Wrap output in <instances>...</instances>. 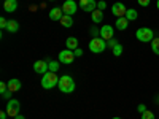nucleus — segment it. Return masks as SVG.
I'll list each match as a JSON object with an SVG mask.
<instances>
[{
  "label": "nucleus",
  "mask_w": 159,
  "mask_h": 119,
  "mask_svg": "<svg viewBox=\"0 0 159 119\" xmlns=\"http://www.w3.org/2000/svg\"><path fill=\"white\" fill-rule=\"evenodd\" d=\"M59 90L64 92V94H70V92L75 90V81L70 75H62L59 78V84H57Z\"/></svg>",
  "instance_id": "nucleus-1"
},
{
  "label": "nucleus",
  "mask_w": 159,
  "mask_h": 119,
  "mask_svg": "<svg viewBox=\"0 0 159 119\" xmlns=\"http://www.w3.org/2000/svg\"><path fill=\"white\" fill-rule=\"evenodd\" d=\"M107 40H103L102 37H94L89 42V51L94 52V54H100V52H103L105 49H107Z\"/></svg>",
  "instance_id": "nucleus-2"
},
{
  "label": "nucleus",
  "mask_w": 159,
  "mask_h": 119,
  "mask_svg": "<svg viewBox=\"0 0 159 119\" xmlns=\"http://www.w3.org/2000/svg\"><path fill=\"white\" fill-rule=\"evenodd\" d=\"M59 84V78H57V75L54 73V72H48V73H45L43 75V78H42V87L43 89H52V87H56Z\"/></svg>",
  "instance_id": "nucleus-3"
},
{
  "label": "nucleus",
  "mask_w": 159,
  "mask_h": 119,
  "mask_svg": "<svg viewBox=\"0 0 159 119\" xmlns=\"http://www.w3.org/2000/svg\"><path fill=\"white\" fill-rule=\"evenodd\" d=\"M135 37H137L139 42H142V43H151L153 38H154V32L150 27H140V29H137Z\"/></svg>",
  "instance_id": "nucleus-4"
},
{
  "label": "nucleus",
  "mask_w": 159,
  "mask_h": 119,
  "mask_svg": "<svg viewBox=\"0 0 159 119\" xmlns=\"http://www.w3.org/2000/svg\"><path fill=\"white\" fill-rule=\"evenodd\" d=\"M19 111H21V103H19L18 99H11V100L7 102V113H8L10 117L18 116Z\"/></svg>",
  "instance_id": "nucleus-5"
},
{
  "label": "nucleus",
  "mask_w": 159,
  "mask_h": 119,
  "mask_svg": "<svg viewBox=\"0 0 159 119\" xmlns=\"http://www.w3.org/2000/svg\"><path fill=\"white\" fill-rule=\"evenodd\" d=\"M75 52L72 51V49H62L61 52H59V62L61 64H65V65H69V64H72L73 60H75Z\"/></svg>",
  "instance_id": "nucleus-6"
},
{
  "label": "nucleus",
  "mask_w": 159,
  "mask_h": 119,
  "mask_svg": "<svg viewBox=\"0 0 159 119\" xmlns=\"http://www.w3.org/2000/svg\"><path fill=\"white\" fill-rule=\"evenodd\" d=\"M78 10V3L75 2V0H65V2L62 3V11L64 15H69V16H73L75 13Z\"/></svg>",
  "instance_id": "nucleus-7"
},
{
  "label": "nucleus",
  "mask_w": 159,
  "mask_h": 119,
  "mask_svg": "<svg viewBox=\"0 0 159 119\" xmlns=\"http://www.w3.org/2000/svg\"><path fill=\"white\" fill-rule=\"evenodd\" d=\"M126 11H127V8H126L124 3H121V2H116V3L111 5V15L116 16V18H123V16H126Z\"/></svg>",
  "instance_id": "nucleus-8"
},
{
  "label": "nucleus",
  "mask_w": 159,
  "mask_h": 119,
  "mask_svg": "<svg viewBox=\"0 0 159 119\" xmlns=\"http://www.w3.org/2000/svg\"><path fill=\"white\" fill-rule=\"evenodd\" d=\"M80 8H81L84 13H92L97 8V2L96 0H80Z\"/></svg>",
  "instance_id": "nucleus-9"
},
{
  "label": "nucleus",
  "mask_w": 159,
  "mask_h": 119,
  "mask_svg": "<svg viewBox=\"0 0 159 119\" xmlns=\"http://www.w3.org/2000/svg\"><path fill=\"white\" fill-rule=\"evenodd\" d=\"M100 37L103 38V40H111V38H115V29L111 27L110 24H103L102 27H100Z\"/></svg>",
  "instance_id": "nucleus-10"
},
{
  "label": "nucleus",
  "mask_w": 159,
  "mask_h": 119,
  "mask_svg": "<svg viewBox=\"0 0 159 119\" xmlns=\"http://www.w3.org/2000/svg\"><path fill=\"white\" fill-rule=\"evenodd\" d=\"M34 70H35V73H42V75L48 73V72H49V70H48V62H46V60H35Z\"/></svg>",
  "instance_id": "nucleus-11"
},
{
  "label": "nucleus",
  "mask_w": 159,
  "mask_h": 119,
  "mask_svg": "<svg viewBox=\"0 0 159 119\" xmlns=\"http://www.w3.org/2000/svg\"><path fill=\"white\" fill-rule=\"evenodd\" d=\"M48 16H49L51 21H61L62 16H64V11H62L61 7H56V8L49 10V15H48Z\"/></svg>",
  "instance_id": "nucleus-12"
},
{
  "label": "nucleus",
  "mask_w": 159,
  "mask_h": 119,
  "mask_svg": "<svg viewBox=\"0 0 159 119\" xmlns=\"http://www.w3.org/2000/svg\"><path fill=\"white\" fill-rule=\"evenodd\" d=\"M18 8V0H5L3 2V10L7 13H15Z\"/></svg>",
  "instance_id": "nucleus-13"
},
{
  "label": "nucleus",
  "mask_w": 159,
  "mask_h": 119,
  "mask_svg": "<svg viewBox=\"0 0 159 119\" xmlns=\"http://www.w3.org/2000/svg\"><path fill=\"white\" fill-rule=\"evenodd\" d=\"M7 84H8V89H10L11 92H18V90H21V87H22V83L19 81L18 78L10 79V81H8Z\"/></svg>",
  "instance_id": "nucleus-14"
},
{
  "label": "nucleus",
  "mask_w": 159,
  "mask_h": 119,
  "mask_svg": "<svg viewBox=\"0 0 159 119\" xmlns=\"http://www.w3.org/2000/svg\"><path fill=\"white\" fill-rule=\"evenodd\" d=\"M115 27H116L118 30H126V29L129 27V21H127V18H126V16L118 18L116 22H115Z\"/></svg>",
  "instance_id": "nucleus-15"
},
{
  "label": "nucleus",
  "mask_w": 159,
  "mask_h": 119,
  "mask_svg": "<svg viewBox=\"0 0 159 119\" xmlns=\"http://www.w3.org/2000/svg\"><path fill=\"white\" fill-rule=\"evenodd\" d=\"M59 22H61L62 27H65V29H70V27H73V16L64 15V16H62V19H61Z\"/></svg>",
  "instance_id": "nucleus-16"
},
{
  "label": "nucleus",
  "mask_w": 159,
  "mask_h": 119,
  "mask_svg": "<svg viewBox=\"0 0 159 119\" xmlns=\"http://www.w3.org/2000/svg\"><path fill=\"white\" fill-rule=\"evenodd\" d=\"M91 18H92V22H96V24L102 22V21H103V11L99 10V8H96L94 11L91 13Z\"/></svg>",
  "instance_id": "nucleus-17"
},
{
  "label": "nucleus",
  "mask_w": 159,
  "mask_h": 119,
  "mask_svg": "<svg viewBox=\"0 0 159 119\" xmlns=\"http://www.w3.org/2000/svg\"><path fill=\"white\" fill-rule=\"evenodd\" d=\"M7 30H8L10 33H16V32L19 30V22L15 21V19H10V21H8V25H7Z\"/></svg>",
  "instance_id": "nucleus-18"
},
{
  "label": "nucleus",
  "mask_w": 159,
  "mask_h": 119,
  "mask_svg": "<svg viewBox=\"0 0 159 119\" xmlns=\"http://www.w3.org/2000/svg\"><path fill=\"white\" fill-rule=\"evenodd\" d=\"M65 46H67V49L75 51V49L78 48V38H75V37H69L67 40H65Z\"/></svg>",
  "instance_id": "nucleus-19"
},
{
  "label": "nucleus",
  "mask_w": 159,
  "mask_h": 119,
  "mask_svg": "<svg viewBox=\"0 0 159 119\" xmlns=\"http://www.w3.org/2000/svg\"><path fill=\"white\" fill-rule=\"evenodd\" d=\"M126 18H127V21H129V22L135 21V19L139 18L137 10H134V8H127V11H126Z\"/></svg>",
  "instance_id": "nucleus-20"
},
{
  "label": "nucleus",
  "mask_w": 159,
  "mask_h": 119,
  "mask_svg": "<svg viewBox=\"0 0 159 119\" xmlns=\"http://www.w3.org/2000/svg\"><path fill=\"white\" fill-rule=\"evenodd\" d=\"M59 65H61V62H59V60H51V59H48V70H49V72L57 73Z\"/></svg>",
  "instance_id": "nucleus-21"
},
{
  "label": "nucleus",
  "mask_w": 159,
  "mask_h": 119,
  "mask_svg": "<svg viewBox=\"0 0 159 119\" xmlns=\"http://www.w3.org/2000/svg\"><path fill=\"white\" fill-rule=\"evenodd\" d=\"M151 51L154 52L156 56H159V37H154L151 42Z\"/></svg>",
  "instance_id": "nucleus-22"
},
{
  "label": "nucleus",
  "mask_w": 159,
  "mask_h": 119,
  "mask_svg": "<svg viewBox=\"0 0 159 119\" xmlns=\"http://www.w3.org/2000/svg\"><path fill=\"white\" fill-rule=\"evenodd\" d=\"M123 49H124V46L121 45V43H118L113 49H111V52H113V56H116V57H119V56H121L123 54Z\"/></svg>",
  "instance_id": "nucleus-23"
},
{
  "label": "nucleus",
  "mask_w": 159,
  "mask_h": 119,
  "mask_svg": "<svg viewBox=\"0 0 159 119\" xmlns=\"http://www.w3.org/2000/svg\"><path fill=\"white\" fill-rule=\"evenodd\" d=\"M142 119H156V116H154V113H153V111L147 110L145 113H142Z\"/></svg>",
  "instance_id": "nucleus-24"
},
{
  "label": "nucleus",
  "mask_w": 159,
  "mask_h": 119,
  "mask_svg": "<svg viewBox=\"0 0 159 119\" xmlns=\"http://www.w3.org/2000/svg\"><path fill=\"white\" fill-rule=\"evenodd\" d=\"M11 94H13V92H11L10 89H7V90H3L0 95H2V99H5V100L8 102V100H11V99H13V97H11Z\"/></svg>",
  "instance_id": "nucleus-25"
},
{
  "label": "nucleus",
  "mask_w": 159,
  "mask_h": 119,
  "mask_svg": "<svg viewBox=\"0 0 159 119\" xmlns=\"http://www.w3.org/2000/svg\"><path fill=\"white\" fill-rule=\"evenodd\" d=\"M116 45H118V40H116V38H111V40H108V42H107V46H108L110 49H113Z\"/></svg>",
  "instance_id": "nucleus-26"
},
{
  "label": "nucleus",
  "mask_w": 159,
  "mask_h": 119,
  "mask_svg": "<svg viewBox=\"0 0 159 119\" xmlns=\"http://www.w3.org/2000/svg\"><path fill=\"white\" fill-rule=\"evenodd\" d=\"M97 8L103 11L105 8H107V2H105V0H100V2H97Z\"/></svg>",
  "instance_id": "nucleus-27"
},
{
  "label": "nucleus",
  "mask_w": 159,
  "mask_h": 119,
  "mask_svg": "<svg viewBox=\"0 0 159 119\" xmlns=\"http://www.w3.org/2000/svg\"><path fill=\"white\" fill-rule=\"evenodd\" d=\"M7 25H8V19L0 18V27H2V29H7Z\"/></svg>",
  "instance_id": "nucleus-28"
},
{
  "label": "nucleus",
  "mask_w": 159,
  "mask_h": 119,
  "mask_svg": "<svg viewBox=\"0 0 159 119\" xmlns=\"http://www.w3.org/2000/svg\"><path fill=\"white\" fill-rule=\"evenodd\" d=\"M137 111H139V113L142 114V113H145V111H147V107H145V105H143V103H140V105H139V107H137Z\"/></svg>",
  "instance_id": "nucleus-29"
},
{
  "label": "nucleus",
  "mask_w": 159,
  "mask_h": 119,
  "mask_svg": "<svg viewBox=\"0 0 159 119\" xmlns=\"http://www.w3.org/2000/svg\"><path fill=\"white\" fill-rule=\"evenodd\" d=\"M137 2H139L140 7H148L150 5V0H137Z\"/></svg>",
  "instance_id": "nucleus-30"
},
{
  "label": "nucleus",
  "mask_w": 159,
  "mask_h": 119,
  "mask_svg": "<svg viewBox=\"0 0 159 119\" xmlns=\"http://www.w3.org/2000/svg\"><path fill=\"white\" fill-rule=\"evenodd\" d=\"M73 52H75V56H76V57H81V56H83V51L80 49V48H76V49H75Z\"/></svg>",
  "instance_id": "nucleus-31"
},
{
  "label": "nucleus",
  "mask_w": 159,
  "mask_h": 119,
  "mask_svg": "<svg viewBox=\"0 0 159 119\" xmlns=\"http://www.w3.org/2000/svg\"><path fill=\"white\" fill-rule=\"evenodd\" d=\"M8 117V113H7V110L5 111H0V119H7Z\"/></svg>",
  "instance_id": "nucleus-32"
},
{
  "label": "nucleus",
  "mask_w": 159,
  "mask_h": 119,
  "mask_svg": "<svg viewBox=\"0 0 159 119\" xmlns=\"http://www.w3.org/2000/svg\"><path fill=\"white\" fill-rule=\"evenodd\" d=\"M15 119H25V117H24V116H22V114H21V113H19V114H18V116H15Z\"/></svg>",
  "instance_id": "nucleus-33"
},
{
  "label": "nucleus",
  "mask_w": 159,
  "mask_h": 119,
  "mask_svg": "<svg viewBox=\"0 0 159 119\" xmlns=\"http://www.w3.org/2000/svg\"><path fill=\"white\" fill-rule=\"evenodd\" d=\"M156 7H157V10H159V0H157V2H156Z\"/></svg>",
  "instance_id": "nucleus-34"
},
{
  "label": "nucleus",
  "mask_w": 159,
  "mask_h": 119,
  "mask_svg": "<svg viewBox=\"0 0 159 119\" xmlns=\"http://www.w3.org/2000/svg\"><path fill=\"white\" fill-rule=\"evenodd\" d=\"M156 103H159V95H157V97H156Z\"/></svg>",
  "instance_id": "nucleus-35"
},
{
  "label": "nucleus",
  "mask_w": 159,
  "mask_h": 119,
  "mask_svg": "<svg viewBox=\"0 0 159 119\" xmlns=\"http://www.w3.org/2000/svg\"><path fill=\"white\" fill-rule=\"evenodd\" d=\"M111 119H121V117H118V116H116V117H111Z\"/></svg>",
  "instance_id": "nucleus-36"
},
{
  "label": "nucleus",
  "mask_w": 159,
  "mask_h": 119,
  "mask_svg": "<svg viewBox=\"0 0 159 119\" xmlns=\"http://www.w3.org/2000/svg\"><path fill=\"white\" fill-rule=\"evenodd\" d=\"M48 2H54V0H48Z\"/></svg>",
  "instance_id": "nucleus-37"
}]
</instances>
